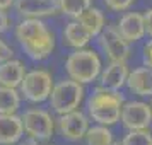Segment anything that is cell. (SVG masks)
Masks as SVG:
<instances>
[{
    "label": "cell",
    "mask_w": 152,
    "mask_h": 145,
    "mask_svg": "<svg viewBox=\"0 0 152 145\" xmlns=\"http://www.w3.org/2000/svg\"><path fill=\"white\" fill-rule=\"evenodd\" d=\"M15 38L24 53L33 60H45L55 48L53 34L36 17H26L15 29Z\"/></svg>",
    "instance_id": "1"
},
{
    "label": "cell",
    "mask_w": 152,
    "mask_h": 145,
    "mask_svg": "<svg viewBox=\"0 0 152 145\" xmlns=\"http://www.w3.org/2000/svg\"><path fill=\"white\" fill-rule=\"evenodd\" d=\"M67 74L80 84H91L101 74V60L91 50L79 48L67 58Z\"/></svg>",
    "instance_id": "2"
},
{
    "label": "cell",
    "mask_w": 152,
    "mask_h": 145,
    "mask_svg": "<svg viewBox=\"0 0 152 145\" xmlns=\"http://www.w3.org/2000/svg\"><path fill=\"white\" fill-rule=\"evenodd\" d=\"M84 89L82 84L70 79V80H62L56 85H53L51 94H50V104L58 114H65L70 111H75L82 101Z\"/></svg>",
    "instance_id": "3"
},
{
    "label": "cell",
    "mask_w": 152,
    "mask_h": 145,
    "mask_svg": "<svg viewBox=\"0 0 152 145\" xmlns=\"http://www.w3.org/2000/svg\"><path fill=\"white\" fill-rule=\"evenodd\" d=\"M51 89H53L51 75L45 70H33L26 74L21 84V92L31 103H41L48 99Z\"/></svg>",
    "instance_id": "4"
},
{
    "label": "cell",
    "mask_w": 152,
    "mask_h": 145,
    "mask_svg": "<svg viewBox=\"0 0 152 145\" xmlns=\"http://www.w3.org/2000/svg\"><path fill=\"white\" fill-rule=\"evenodd\" d=\"M22 125L24 131L31 138L39 140H50L53 135V119L46 111L43 109H29L22 114Z\"/></svg>",
    "instance_id": "5"
},
{
    "label": "cell",
    "mask_w": 152,
    "mask_h": 145,
    "mask_svg": "<svg viewBox=\"0 0 152 145\" xmlns=\"http://www.w3.org/2000/svg\"><path fill=\"white\" fill-rule=\"evenodd\" d=\"M120 119L128 130H147L152 121V109L151 106L138 101L123 103Z\"/></svg>",
    "instance_id": "6"
},
{
    "label": "cell",
    "mask_w": 152,
    "mask_h": 145,
    "mask_svg": "<svg viewBox=\"0 0 152 145\" xmlns=\"http://www.w3.org/2000/svg\"><path fill=\"white\" fill-rule=\"evenodd\" d=\"M99 41H101L104 53L108 55L111 62H125L126 60V56L130 53L128 41L120 36L118 29L106 28V31H103L99 34Z\"/></svg>",
    "instance_id": "7"
},
{
    "label": "cell",
    "mask_w": 152,
    "mask_h": 145,
    "mask_svg": "<svg viewBox=\"0 0 152 145\" xmlns=\"http://www.w3.org/2000/svg\"><path fill=\"white\" fill-rule=\"evenodd\" d=\"M58 128L65 138L69 140H80L86 137V133L89 130V121L86 114H82L80 111H70L65 114H60L58 119Z\"/></svg>",
    "instance_id": "8"
},
{
    "label": "cell",
    "mask_w": 152,
    "mask_h": 145,
    "mask_svg": "<svg viewBox=\"0 0 152 145\" xmlns=\"http://www.w3.org/2000/svg\"><path fill=\"white\" fill-rule=\"evenodd\" d=\"M14 7L22 17H36V19L45 15H53L60 10L58 0H15Z\"/></svg>",
    "instance_id": "9"
},
{
    "label": "cell",
    "mask_w": 152,
    "mask_h": 145,
    "mask_svg": "<svg viewBox=\"0 0 152 145\" xmlns=\"http://www.w3.org/2000/svg\"><path fill=\"white\" fill-rule=\"evenodd\" d=\"M118 33L126 41H138L145 36V22L144 15L137 12H128L125 14L118 22Z\"/></svg>",
    "instance_id": "10"
},
{
    "label": "cell",
    "mask_w": 152,
    "mask_h": 145,
    "mask_svg": "<svg viewBox=\"0 0 152 145\" xmlns=\"http://www.w3.org/2000/svg\"><path fill=\"white\" fill-rule=\"evenodd\" d=\"M123 96L113 89L97 87L87 99V111L92 109H106V108H121L123 106Z\"/></svg>",
    "instance_id": "11"
},
{
    "label": "cell",
    "mask_w": 152,
    "mask_h": 145,
    "mask_svg": "<svg viewBox=\"0 0 152 145\" xmlns=\"http://www.w3.org/2000/svg\"><path fill=\"white\" fill-rule=\"evenodd\" d=\"M24 133L22 118L15 114H0V145H14Z\"/></svg>",
    "instance_id": "12"
},
{
    "label": "cell",
    "mask_w": 152,
    "mask_h": 145,
    "mask_svg": "<svg viewBox=\"0 0 152 145\" xmlns=\"http://www.w3.org/2000/svg\"><path fill=\"white\" fill-rule=\"evenodd\" d=\"M126 85L137 96H152V68L140 67L130 72L126 79Z\"/></svg>",
    "instance_id": "13"
},
{
    "label": "cell",
    "mask_w": 152,
    "mask_h": 145,
    "mask_svg": "<svg viewBox=\"0 0 152 145\" xmlns=\"http://www.w3.org/2000/svg\"><path fill=\"white\" fill-rule=\"evenodd\" d=\"M128 68H126V63L125 62H111L110 67L101 74V85L106 89H113L118 90L121 89L126 79H128Z\"/></svg>",
    "instance_id": "14"
},
{
    "label": "cell",
    "mask_w": 152,
    "mask_h": 145,
    "mask_svg": "<svg viewBox=\"0 0 152 145\" xmlns=\"http://www.w3.org/2000/svg\"><path fill=\"white\" fill-rule=\"evenodd\" d=\"M26 70L19 60H5L0 63V85L5 87H21Z\"/></svg>",
    "instance_id": "15"
},
{
    "label": "cell",
    "mask_w": 152,
    "mask_h": 145,
    "mask_svg": "<svg viewBox=\"0 0 152 145\" xmlns=\"http://www.w3.org/2000/svg\"><path fill=\"white\" fill-rule=\"evenodd\" d=\"M91 38H92V34L79 21L70 22V24H67V28H65V39H67V43H69L72 48H75V50L84 48L91 41Z\"/></svg>",
    "instance_id": "16"
},
{
    "label": "cell",
    "mask_w": 152,
    "mask_h": 145,
    "mask_svg": "<svg viewBox=\"0 0 152 145\" xmlns=\"http://www.w3.org/2000/svg\"><path fill=\"white\" fill-rule=\"evenodd\" d=\"M77 21L82 24L84 28L89 31L92 36H99L103 33L104 28V15L101 10H97L94 7H89L80 17H77Z\"/></svg>",
    "instance_id": "17"
},
{
    "label": "cell",
    "mask_w": 152,
    "mask_h": 145,
    "mask_svg": "<svg viewBox=\"0 0 152 145\" xmlns=\"http://www.w3.org/2000/svg\"><path fill=\"white\" fill-rule=\"evenodd\" d=\"M21 104L19 92L14 87L0 85V114H14Z\"/></svg>",
    "instance_id": "18"
},
{
    "label": "cell",
    "mask_w": 152,
    "mask_h": 145,
    "mask_svg": "<svg viewBox=\"0 0 152 145\" xmlns=\"http://www.w3.org/2000/svg\"><path fill=\"white\" fill-rule=\"evenodd\" d=\"M86 140H87V145H111L113 135L106 128V125H99V126H92L87 130Z\"/></svg>",
    "instance_id": "19"
},
{
    "label": "cell",
    "mask_w": 152,
    "mask_h": 145,
    "mask_svg": "<svg viewBox=\"0 0 152 145\" xmlns=\"http://www.w3.org/2000/svg\"><path fill=\"white\" fill-rule=\"evenodd\" d=\"M58 7L65 15L77 19L91 7V0H58Z\"/></svg>",
    "instance_id": "20"
},
{
    "label": "cell",
    "mask_w": 152,
    "mask_h": 145,
    "mask_svg": "<svg viewBox=\"0 0 152 145\" xmlns=\"http://www.w3.org/2000/svg\"><path fill=\"white\" fill-rule=\"evenodd\" d=\"M89 116L97 121L99 125H115L120 119V114H121V108H106V109H92L87 111Z\"/></svg>",
    "instance_id": "21"
},
{
    "label": "cell",
    "mask_w": 152,
    "mask_h": 145,
    "mask_svg": "<svg viewBox=\"0 0 152 145\" xmlns=\"http://www.w3.org/2000/svg\"><path fill=\"white\" fill-rule=\"evenodd\" d=\"M121 145H152V135L147 130H130Z\"/></svg>",
    "instance_id": "22"
},
{
    "label": "cell",
    "mask_w": 152,
    "mask_h": 145,
    "mask_svg": "<svg viewBox=\"0 0 152 145\" xmlns=\"http://www.w3.org/2000/svg\"><path fill=\"white\" fill-rule=\"evenodd\" d=\"M104 4H106L111 10L121 12V10H126V9L130 7L132 4H133V0H104Z\"/></svg>",
    "instance_id": "23"
},
{
    "label": "cell",
    "mask_w": 152,
    "mask_h": 145,
    "mask_svg": "<svg viewBox=\"0 0 152 145\" xmlns=\"http://www.w3.org/2000/svg\"><path fill=\"white\" fill-rule=\"evenodd\" d=\"M10 56H12V50L0 39V63L5 62V60H10Z\"/></svg>",
    "instance_id": "24"
},
{
    "label": "cell",
    "mask_w": 152,
    "mask_h": 145,
    "mask_svg": "<svg viewBox=\"0 0 152 145\" xmlns=\"http://www.w3.org/2000/svg\"><path fill=\"white\" fill-rule=\"evenodd\" d=\"M144 63H145V67H151L152 68V39L145 44V48H144Z\"/></svg>",
    "instance_id": "25"
},
{
    "label": "cell",
    "mask_w": 152,
    "mask_h": 145,
    "mask_svg": "<svg viewBox=\"0 0 152 145\" xmlns=\"http://www.w3.org/2000/svg\"><path fill=\"white\" fill-rule=\"evenodd\" d=\"M144 22H145V34H149L152 38V9L144 14Z\"/></svg>",
    "instance_id": "26"
},
{
    "label": "cell",
    "mask_w": 152,
    "mask_h": 145,
    "mask_svg": "<svg viewBox=\"0 0 152 145\" xmlns=\"http://www.w3.org/2000/svg\"><path fill=\"white\" fill-rule=\"evenodd\" d=\"M7 28H9V17H7V14L0 9V33H4Z\"/></svg>",
    "instance_id": "27"
},
{
    "label": "cell",
    "mask_w": 152,
    "mask_h": 145,
    "mask_svg": "<svg viewBox=\"0 0 152 145\" xmlns=\"http://www.w3.org/2000/svg\"><path fill=\"white\" fill-rule=\"evenodd\" d=\"M14 2H15V0H0V9H2V10H5V9H9Z\"/></svg>",
    "instance_id": "28"
},
{
    "label": "cell",
    "mask_w": 152,
    "mask_h": 145,
    "mask_svg": "<svg viewBox=\"0 0 152 145\" xmlns=\"http://www.w3.org/2000/svg\"><path fill=\"white\" fill-rule=\"evenodd\" d=\"M19 145H38V140H36V138H31V137H29L28 140H24V142H21Z\"/></svg>",
    "instance_id": "29"
},
{
    "label": "cell",
    "mask_w": 152,
    "mask_h": 145,
    "mask_svg": "<svg viewBox=\"0 0 152 145\" xmlns=\"http://www.w3.org/2000/svg\"><path fill=\"white\" fill-rule=\"evenodd\" d=\"M111 145H120V144H115V142H113V144H111Z\"/></svg>",
    "instance_id": "30"
},
{
    "label": "cell",
    "mask_w": 152,
    "mask_h": 145,
    "mask_svg": "<svg viewBox=\"0 0 152 145\" xmlns=\"http://www.w3.org/2000/svg\"><path fill=\"white\" fill-rule=\"evenodd\" d=\"M151 109H152V103H151Z\"/></svg>",
    "instance_id": "31"
}]
</instances>
